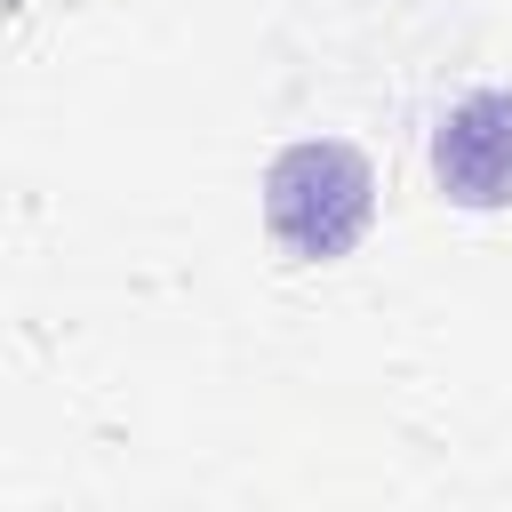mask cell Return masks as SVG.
I'll list each match as a JSON object with an SVG mask.
<instances>
[{"label": "cell", "instance_id": "2", "mask_svg": "<svg viewBox=\"0 0 512 512\" xmlns=\"http://www.w3.org/2000/svg\"><path fill=\"white\" fill-rule=\"evenodd\" d=\"M432 176L456 208H512V88H472L440 112Z\"/></svg>", "mask_w": 512, "mask_h": 512}, {"label": "cell", "instance_id": "1", "mask_svg": "<svg viewBox=\"0 0 512 512\" xmlns=\"http://www.w3.org/2000/svg\"><path fill=\"white\" fill-rule=\"evenodd\" d=\"M368 208H376V176L352 144H288L264 176V216H272L280 248L304 264L344 256L368 232Z\"/></svg>", "mask_w": 512, "mask_h": 512}]
</instances>
